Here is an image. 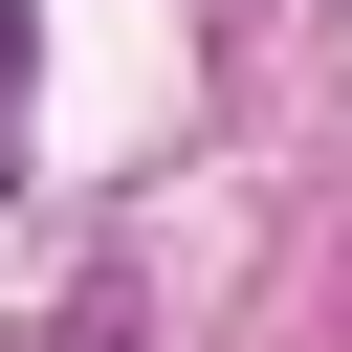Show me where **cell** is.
Here are the masks:
<instances>
[{
  "label": "cell",
  "instance_id": "cell-1",
  "mask_svg": "<svg viewBox=\"0 0 352 352\" xmlns=\"http://www.w3.org/2000/svg\"><path fill=\"white\" fill-rule=\"evenodd\" d=\"M44 352H154V286H132V264H88V286H66V330H44Z\"/></svg>",
  "mask_w": 352,
  "mask_h": 352
},
{
  "label": "cell",
  "instance_id": "cell-2",
  "mask_svg": "<svg viewBox=\"0 0 352 352\" xmlns=\"http://www.w3.org/2000/svg\"><path fill=\"white\" fill-rule=\"evenodd\" d=\"M0 88H22V0H0Z\"/></svg>",
  "mask_w": 352,
  "mask_h": 352
}]
</instances>
